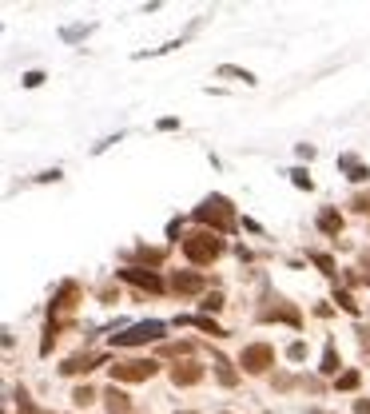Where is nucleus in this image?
<instances>
[{
  "label": "nucleus",
  "mask_w": 370,
  "mask_h": 414,
  "mask_svg": "<svg viewBox=\"0 0 370 414\" xmlns=\"http://www.w3.org/2000/svg\"><path fill=\"white\" fill-rule=\"evenodd\" d=\"M195 223H211V231H235V212L223 195H207L195 207Z\"/></svg>",
  "instance_id": "1"
},
{
  "label": "nucleus",
  "mask_w": 370,
  "mask_h": 414,
  "mask_svg": "<svg viewBox=\"0 0 370 414\" xmlns=\"http://www.w3.org/2000/svg\"><path fill=\"white\" fill-rule=\"evenodd\" d=\"M183 255L191 263H215L223 255V239L215 231H191L183 235Z\"/></svg>",
  "instance_id": "2"
},
{
  "label": "nucleus",
  "mask_w": 370,
  "mask_h": 414,
  "mask_svg": "<svg viewBox=\"0 0 370 414\" xmlns=\"http://www.w3.org/2000/svg\"><path fill=\"white\" fill-rule=\"evenodd\" d=\"M156 339H163V323L148 319V323L128 327L124 334H111V347H140V343H156Z\"/></svg>",
  "instance_id": "3"
},
{
  "label": "nucleus",
  "mask_w": 370,
  "mask_h": 414,
  "mask_svg": "<svg viewBox=\"0 0 370 414\" xmlns=\"http://www.w3.org/2000/svg\"><path fill=\"white\" fill-rule=\"evenodd\" d=\"M156 371H160L156 359H128V363L111 366V383H143V378H151Z\"/></svg>",
  "instance_id": "4"
},
{
  "label": "nucleus",
  "mask_w": 370,
  "mask_h": 414,
  "mask_svg": "<svg viewBox=\"0 0 370 414\" xmlns=\"http://www.w3.org/2000/svg\"><path fill=\"white\" fill-rule=\"evenodd\" d=\"M239 366H243V371H251V374L271 371V366H275V347H267V343H251V347H243Z\"/></svg>",
  "instance_id": "5"
},
{
  "label": "nucleus",
  "mask_w": 370,
  "mask_h": 414,
  "mask_svg": "<svg viewBox=\"0 0 370 414\" xmlns=\"http://www.w3.org/2000/svg\"><path fill=\"white\" fill-rule=\"evenodd\" d=\"M120 279H124V283H131V287H140V291H151V295L163 291V279L156 271H143V267H124Z\"/></svg>",
  "instance_id": "6"
},
{
  "label": "nucleus",
  "mask_w": 370,
  "mask_h": 414,
  "mask_svg": "<svg viewBox=\"0 0 370 414\" xmlns=\"http://www.w3.org/2000/svg\"><path fill=\"white\" fill-rule=\"evenodd\" d=\"M203 378V366L200 363H175L171 366V383L175 386H195Z\"/></svg>",
  "instance_id": "7"
},
{
  "label": "nucleus",
  "mask_w": 370,
  "mask_h": 414,
  "mask_svg": "<svg viewBox=\"0 0 370 414\" xmlns=\"http://www.w3.org/2000/svg\"><path fill=\"white\" fill-rule=\"evenodd\" d=\"M171 287H175V291L180 295H195V291H203V275H191V271H175L171 275Z\"/></svg>",
  "instance_id": "8"
},
{
  "label": "nucleus",
  "mask_w": 370,
  "mask_h": 414,
  "mask_svg": "<svg viewBox=\"0 0 370 414\" xmlns=\"http://www.w3.org/2000/svg\"><path fill=\"white\" fill-rule=\"evenodd\" d=\"M76 295H80V287H76V283H64L60 295H56V303H52V315H68L72 307H76Z\"/></svg>",
  "instance_id": "9"
},
{
  "label": "nucleus",
  "mask_w": 370,
  "mask_h": 414,
  "mask_svg": "<svg viewBox=\"0 0 370 414\" xmlns=\"http://www.w3.org/2000/svg\"><path fill=\"white\" fill-rule=\"evenodd\" d=\"M104 359L100 354H76V359H68V363L60 366L64 374H80V371H92V366H100Z\"/></svg>",
  "instance_id": "10"
},
{
  "label": "nucleus",
  "mask_w": 370,
  "mask_h": 414,
  "mask_svg": "<svg viewBox=\"0 0 370 414\" xmlns=\"http://www.w3.org/2000/svg\"><path fill=\"white\" fill-rule=\"evenodd\" d=\"M263 319H267V323H271V319H283V323H290V327L303 323V315L295 311V307H267V311H263Z\"/></svg>",
  "instance_id": "11"
},
{
  "label": "nucleus",
  "mask_w": 370,
  "mask_h": 414,
  "mask_svg": "<svg viewBox=\"0 0 370 414\" xmlns=\"http://www.w3.org/2000/svg\"><path fill=\"white\" fill-rule=\"evenodd\" d=\"M108 410H111V414H128V410H131L128 394H124V391H116V383H111V391H108Z\"/></svg>",
  "instance_id": "12"
},
{
  "label": "nucleus",
  "mask_w": 370,
  "mask_h": 414,
  "mask_svg": "<svg viewBox=\"0 0 370 414\" xmlns=\"http://www.w3.org/2000/svg\"><path fill=\"white\" fill-rule=\"evenodd\" d=\"M319 227H322V231H327V235H339V231H342V219H339V212H330V207H327V212H319Z\"/></svg>",
  "instance_id": "13"
},
{
  "label": "nucleus",
  "mask_w": 370,
  "mask_h": 414,
  "mask_svg": "<svg viewBox=\"0 0 370 414\" xmlns=\"http://www.w3.org/2000/svg\"><path fill=\"white\" fill-rule=\"evenodd\" d=\"M215 374H219L223 386H235V383H239V378H235V371H231V363H227V359H219V354H215Z\"/></svg>",
  "instance_id": "14"
},
{
  "label": "nucleus",
  "mask_w": 370,
  "mask_h": 414,
  "mask_svg": "<svg viewBox=\"0 0 370 414\" xmlns=\"http://www.w3.org/2000/svg\"><path fill=\"white\" fill-rule=\"evenodd\" d=\"M339 371V351H334V343H327V351H322V374H334Z\"/></svg>",
  "instance_id": "15"
},
{
  "label": "nucleus",
  "mask_w": 370,
  "mask_h": 414,
  "mask_svg": "<svg viewBox=\"0 0 370 414\" xmlns=\"http://www.w3.org/2000/svg\"><path fill=\"white\" fill-rule=\"evenodd\" d=\"M339 163H342V168H347V172H350V180H354V183H362V180H366V175H370L366 168H362V163H354V160H350V156H342Z\"/></svg>",
  "instance_id": "16"
},
{
  "label": "nucleus",
  "mask_w": 370,
  "mask_h": 414,
  "mask_svg": "<svg viewBox=\"0 0 370 414\" xmlns=\"http://www.w3.org/2000/svg\"><path fill=\"white\" fill-rule=\"evenodd\" d=\"M219 76H231V80H243V84H255V76H251L247 68H231V64H223Z\"/></svg>",
  "instance_id": "17"
},
{
  "label": "nucleus",
  "mask_w": 370,
  "mask_h": 414,
  "mask_svg": "<svg viewBox=\"0 0 370 414\" xmlns=\"http://www.w3.org/2000/svg\"><path fill=\"white\" fill-rule=\"evenodd\" d=\"M180 323H195V327H200V331H207V334H223L219 327H215V323H211V319H207V315H195V319H180Z\"/></svg>",
  "instance_id": "18"
},
{
  "label": "nucleus",
  "mask_w": 370,
  "mask_h": 414,
  "mask_svg": "<svg viewBox=\"0 0 370 414\" xmlns=\"http://www.w3.org/2000/svg\"><path fill=\"white\" fill-rule=\"evenodd\" d=\"M287 359H290V363H303V359H307V343H290L287 347Z\"/></svg>",
  "instance_id": "19"
},
{
  "label": "nucleus",
  "mask_w": 370,
  "mask_h": 414,
  "mask_svg": "<svg viewBox=\"0 0 370 414\" xmlns=\"http://www.w3.org/2000/svg\"><path fill=\"white\" fill-rule=\"evenodd\" d=\"M359 386V371H347V374H339V391H354Z\"/></svg>",
  "instance_id": "20"
},
{
  "label": "nucleus",
  "mask_w": 370,
  "mask_h": 414,
  "mask_svg": "<svg viewBox=\"0 0 370 414\" xmlns=\"http://www.w3.org/2000/svg\"><path fill=\"white\" fill-rule=\"evenodd\" d=\"M334 299H339V307H342V311H350V315H359V303H354V299H350V295H347V291H339V295H334Z\"/></svg>",
  "instance_id": "21"
},
{
  "label": "nucleus",
  "mask_w": 370,
  "mask_h": 414,
  "mask_svg": "<svg viewBox=\"0 0 370 414\" xmlns=\"http://www.w3.org/2000/svg\"><path fill=\"white\" fill-rule=\"evenodd\" d=\"M219 307H223V295L219 291H211L207 299H203V311H219Z\"/></svg>",
  "instance_id": "22"
},
{
  "label": "nucleus",
  "mask_w": 370,
  "mask_h": 414,
  "mask_svg": "<svg viewBox=\"0 0 370 414\" xmlns=\"http://www.w3.org/2000/svg\"><path fill=\"white\" fill-rule=\"evenodd\" d=\"M92 398H96V394H92V391H88V386H80V391L72 394V403H76V406H88V403H92Z\"/></svg>",
  "instance_id": "23"
},
{
  "label": "nucleus",
  "mask_w": 370,
  "mask_h": 414,
  "mask_svg": "<svg viewBox=\"0 0 370 414\" xmlns=\"http://www.w3.org/2000/svg\"><path fill=\"white\" fill-rule=\"evenodd\" d=\"M290 180H295V187H307V192H310V175L303 172V168H295V172H290Z\"/></svg>",
  "instance_id": "24"
},
{
  "label": "nucleus",
  "mask_w": 370,
  "mask_h": 414,
  "mask_svg": "<svg viewBox=\"0 0 370 414\" xmlns=\"http://www.w3.org/2000/svg\"><path fill=\"white\" fill-rule=\"evenodd\" d=\"M310 259L319 263V267H322L327 275H334V259H330V255H310Z\"/></svg>",
  "instance_id": "25"
},
{
  "label": "nucleus",
  "mask_w": 370,
  "mask_h": 414,
  "mask_svg": "<svg viewBox=\"0 0 370 414\" xmlns=\"http://www.w3.org/2000/svg\"><path fill=\"white\" fill-rule=\"evenodd\" d=\"M163 354H191V343H168Z\"/></svg>",
  "instance_id": "26"
},
{
  "label": "nucleus",
  "mask_w": 370,
  "mask_h": 414,
  "mask_svg": "<svg viewBox=\"0 0 370 414\" xmlns=\"http://www.w3.org/2000/svg\"><path fill=\"white\" fill-rule=\"evenodd\" d=\"M36 84H44V72H28L24 76V88H36Z\"/></svg>",
  "instance_id": "27"
},
{
  "label": "nucleus",
  "mask_w": 370,
  "mask_h": 414,
  "mask_svg": "<svg viewBox=\"0 0 370 414\" xmlns=\"http://www.w3.org/2000/svg\"><path fill=\"white\" fill-rule=\"evenodd\" d=\"M140 259H148V263H160V259H163V251H148V247H140Z\"/></svg>",
  "instance_id": "28"
},
{
  "label": "nucleus",
  "mask_w": 370,
  "mask_h": 414,
  "mask_svg": "<svg viewBox=\"0 0 370 414\" xmlns=\"http://www.w3.org/2000/svg\"><path fill=\"white\" fill-rule=\"evenodd\" d=\"M354 207H359V212H370V195H359V200H354Z\"/></svg>",
  "instance_id": "29"
},
{
  "label": "nucleus",
  "mask_w": 370,
  "mask_h": 414,
  "mask_svg": "<svg viewBox=\"0 0 370 414\" xmlns=\"http://www.w3.org/2000/svg\"><path fill=\"white\" fill-rule=\"evenodd\" d=\"M354 410H359V414H370V403H366V398H359V406H354Z\"/></svg>",
  "instance_id": "30"
},
{
  "label": "nucleus",
  "mask_w": 370,
  "mask_h": 414,
  "mask_svg": "<svg viewBox=\"0 0 370 414\" xmlns=\"http://www.w3.org/2000/svg\"><path fill=\"white\" fill-rule=\"evenodd\" d=\"M366 283H370V271H366Z\"/></svg>",
  "instance_id": "31"
},
{
  "label": "nucleus",
  "mask_w": 370,
  "mask_h": 414,
  "mask_svg": "<svg viewBox=\"0 0 370 414\" xmlns=\"http://www.w3.org/2000/svg\"><path fill=\"white\" fill-rule=\"evenodd\" d=\"M183 414H191V410H183Z\"/></svg>",
  "instance_id": "32"
}]
</instances>
